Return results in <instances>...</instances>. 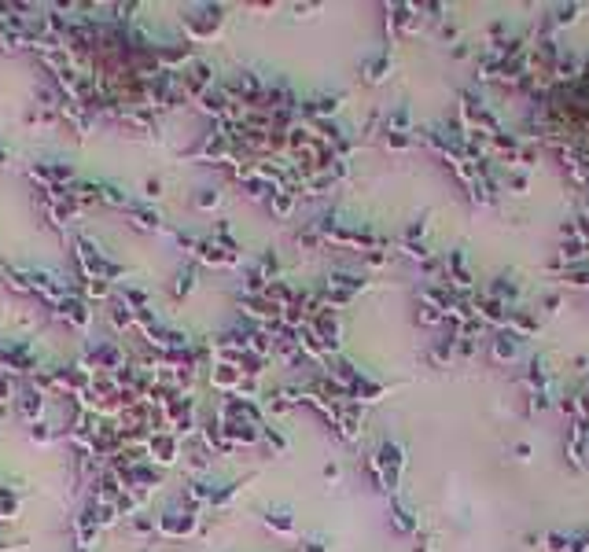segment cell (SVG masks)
<instances>
[{"mask_svg": "<svg viewBox=\"0 0 589 552\" xmlns=\"http://www.w3.org/2000/svg\"><path fill=\"white\" fill-rule=\"evenodd\" d=\"M30 438L45 446V442H52V438H55V431H48V423H45V420H33V423H30Z\"/></svg>", "mask_w": 589, "mask_h": 552, "instance_id": "cell-2", "label": "cell"}, {"mask_svg": "<svg viewBox=\"0 0 589 552\" xmlns=\"http://www.w3.org/2000/svg\"><path fill=\"white\" fill-rule=\"evenodd\" d=\"M8 159V147H0V162H4Z\"/></svg>", "mask_w": 589, "mask_h": 552, "instance_id": "cell-3", "label": "cell"}, {"mask_svg": "<svg viewBox=\"0 0 589 552\" xmlns=\"http://www.w3.org/2000/svg\"><path fill=\"white\" fill-rule=\"evenodd\" d=\"M81 552H85V548H81Z\"/></svg>", "mask_w": 589, "mask_h": 552, "instance_id": "cell-4", "label": "cell"}, {"mask_svg": "<svg viewBox=\"0 0 589 552\" xmlns=\"http://www.w3.org/2000/svg\"><path fill=\"white\" fill-rule=\"evenodd\" d=\"M11 405L18 409V416H23V420H41V413H45V394L37 391L33 383H23Z\"/></svg>", "mask_w": 589, "mask_h": 552, "instance_id": "cell-1", "label": "cell"}]
</instances>
